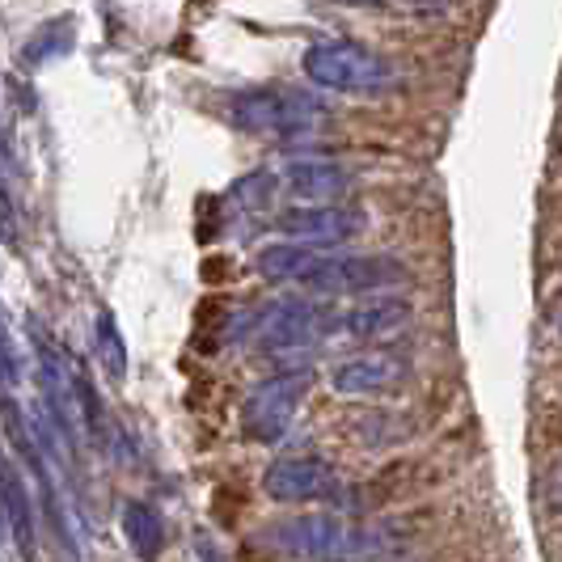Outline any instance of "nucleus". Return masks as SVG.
<instances>
[{"mask_svg":"<svg viewBox=\"0 0 562 562\" xmlns=\"http://www.w3.org/2000/svg\"><path fill=\"white\" fill-rule=\"evenodd\" d=\"M326 106L292 85H258V89H241L228 102V119L233 127L250 132V136H301L322 123Z\"/></svg>","mask_w":562,"mask_h":562,"instance_id":"f257e3e1","label":"nucleus"},{"mask_svg":"<svg viewBox=\"0 0 562 562\" xmlns=\"http://www.w3.org/2000/svg\"><path fill=\"white\" fill-rule=\"evenodd\" d=\"M305 77L335 93H385L394 85V64L351 38H326L305 52Z\"/></svg>","mask_w":562,"mask_h":562,"instance_id":"f03ea898","label":"nucleus"},{"mask_svg":"<svg viewBox=\"0 0 562 562\" xmlns=\"http://www.w3.org/2000/svg\"><path fill=\"white\" fill-rule=\"evenodd\" d=\"M313 390L310 368H283L271 372L267 381H258L246 402H241V431L250 436L254 445H280L283 436L292 431L296 411L305 406V397Z\"/></svg>","mask_w":562,"mask_h":562,"instance_id":"7ed1b4c3","label":"nucleus"},{"mask_svg":"<svg viewBox=\"0 0 562 562\" xmlns=\"http://www.w3.org/2000/svg\"><path fill=\"white\" fill-rule=\"evenodd\" d=\"M406 280L411 271L390 254H322L301 288L317 296H376Z\"/></svg>","mask_w":562,"mask_h":562,"instance_id":"20e7f679","label":"nucleus"},{"mask_svg":"<svg viewBox=\"0 0 562 562\" xmlns=\"http://www.w3.org/2000/svg\"><path fill=\"white\" fill-rule=\"evenodd\" d=\"M262 495L276 504H342L347 499V482L330 461L322 457H280L267 465L262 474Z\"/></svg>","mask_w":562,"mask_h":562,"instance_id":"39448f33","label":"nucleus"},{"mask_svg":"<svg viewBox=\"0 0 562 562\" xmlns=\"http://www.w3.org/2000/svg\"><path fill=\"white\" fill-rule=\"evenodd\" d=\"M267 546L288 562H338L351 550V529L330 512H301L271 525Z\"/></svg>","mask_w":562,"mask_h":562,"instance_id":"423d86ee","label":"nucleus"},{"mask_svg":"<svg viewBox=\"0 0 562 562\" xmlns=\"http://www.w3.org/2000/svg\"><path fill=\"white\" fill-rule=\"evenodd\" d=\"M4 427H9V440L18 445V452L26 457L30 465V479H34V499H38V507H43V516H47V529L56 533V541L64 546V554H68V562L81 559V550H77V537H72V525H68V512H64V499H59V486L56 479H52V470H47V449H43V440L34 436L26 427V415L4 397Z\"/></svg>","mask_w":562,"mask_h":562,"instance_id":"0eeeda50","label":"nucleus"},{"mask_svg":"<svg viewBox=\"0 0 562 562\" xmlns=\"http://www.w3.org/2000/svg\"><path fill=\"white\" fill-rule=\"evenodd\" d=\"M338 317L326 305H313V301H276L271 310L258 317L254 326V342L262 351H310L313 342L335 330Z\"/></svg>","mask_w":562,"mask_h":562,"instance_id":"6e6552de","label":"nucleus"},{"mask_svg":"<svg viewBox=\"0 0 562 562\" xmlns=\"http://www.w3.org/2000/svg\"><path fill=\"white\" fill-rule=\"evenodd\" d=\"M288 241H305V246H347L351 237H360L368 228L364 207H351V203H301V207H288L276 216Z\"/></svg>","mask_w":562,"mask_h":562,"instance_id":"1a4fd4ad","label":"nucleus"},{"mask_svg":"<svg viewBox=\"0 0 562 562\" xmlns=\"http://www.w3.org/2000/svg\"><path fill=\"white\" fill-rule=\"evenodd\" d=\"M406 356L397 351H364V356H347L342 364L330 368V390L347 397H376L390 394L406 381Z\"/></svg>","mask_w":562,"mask_h":562,"instance_id":"9d476101","label":"nucleus"},{"mask_svg":"<svg viewBox=\"0 0 562 562\" xmlns=\"http://www.w3.org/2000/svg\"><path fill=\"white\" fill-rule=\"evenodd\" d=\"M0 512H4V529L13 537L22 562H38V516H34V495L26 479L13 470L9 457H0Z\"/></svg>","mask_w":562,"mask_h":562,"instance_id":"9b49d317","label":"nucleus"},{"mask_svg":"<svg viewBox=\"0 0 562 562\" xmlns=\"http://www.w3.org/2000/svg\"><path fill=\"white\" fill-rule=\"evenodd\" d=\"M280 187L305 203H335L342 191H351V169L330 157H296L280 169Z\"/></svg>","mask_w":562,"mask_h":562,"instance_id":"f8f14e48","label":"nucleus"},{"mask_svg":"<svg viewBox=\"0 0 562 562\" xmlns=\"http://www.w3.org/2000/svg\"><path fill=\"white\" fill-rule=\"evenodd\" d=\"M411 301L406 296H364L360 305H351V310L342 313V330L351 338H360V342H385V338H397L406 326H411Z\"/></svg>","mask_w":562,"mask_h":562,"instance_id":"ddd939ff","label":"nucleus"},{"mask_svg":"<svg viewBox=\"0 0 562 562\" xmlns=\"http://www.w3.org/2000/svg\"><path fill=\"white\" fill-rule=\"evenodd\" d=\"M119 529H123L132 554L140 562L161 559V550H166V520H161V512L148 499H127L123 512H119Z\"/></svg>","mask_w":562,"mask_h":562,"instance_id":"4468645a","label":"nucleus"},{"mask_svg":"<svg viewBox=\"0 0 562 562\" xmlns=\"http://www.w3.org/2000/svg\"><path fill=\"white\" fill-rule=\"evenodd\" d=\"M322 262V250L317 246H305V241H276V246H267V250H258L254 258V267H258V276L271 283H301L310 280V271Z\"/></svg>","mask_w":562,"mask_h":562,"instance_id":"2eb2a0df","label":"nucleus"},{"mask_svg":"<svg viewBox=\"0 0 562 562\" xmlns=\"http://www.w3.org/2000/svg\"><path fill=\"white\" fill-rule=\"evenodd\" d=\"M72 43H77L72 18H52V22H43V26L22 43V64H30V68L52 64V59H59L64 52H72Z\"/></svg>","mask_w":562,"mask_h":562,"instance_id":"dca6fc26","label":"nucleus"},{"mask_svg":"<svg viewBox=\"0 0 562 562\" xmlns=\"http://www.w3.org/2000/svg\"><path fill=\"white\" fill-rule=\"evenodd\" d=\"M93 356H98V368L111 381L127 376V342H123V335H119V326H114V317L106 310L93 317Z\"/></svg>","mask_w":562,"mask_h":562,"instance_id":"f3484780","label":"nucleus"},{"mask_svg":"<svg viewBox=\"0 0 562 562\" xmlns=\"http://www.w3.org/2000/svg\"><path fill=\"white\" fill-rule=\"evenodd\" d=\"M276 191H280V173H271V169H254V173L237 178V182L228 187V199H233L237 207H246V212H262V207H271Z\"/></svg>","mask_w":562,"mask_h":562,"instance_id":"a211bd4d","label":"nucleus"},{"mask_svg":"<svg viewBox=\"0 0 562 562\" xmlns=\"http://www.w3.org/2000/svg\"><path fill=\"white\" fill-rule=\"evenodd\" d=\"M13 385H18V356H13L9 335H4V326H0V397H9Z\"/></svg>","mask_w":562,"mask_h":562,"instance_id":"6ab92c4d","label":"nucleus"},{"mask_svg":"<svg viewBox=\"0 0 562 562\" xmlns=\"http://www.w3.org/2000/svg\"><path fill=\"white\" fill-rule=\"evenodd\" d=\"M0 237L9 246H18V207H13V199L4 191V182H0Z\"/></svg>","mask_w":562,"mask_h":562,"instance_id":"aec40b11","label":"nucleus"},{"mask_svg":"<svg viewBox=\"0 0 562 562\" xmlns=\"http://www.w3.org/2000/svg\"><path fill=\"white\" fill-rule=\"evenodd\" d=\"M338 4H356V9H376V4H385V0H338Z\"/></svg>","mask_w":562,"mask_h":562,"instance_id":"412c9836","label":"nucleus"},{"mask_svg":"<svg viewBox=\"0 0 562 562\" xmlns=\"http://www.w3.org/2000/svg\"><path fill=\"white\" fill-rule=\"evenodd\" d=\"M554 495H559V507H562V470H559V482H554Z\"/></svg>","mask_w":562,"mask_h":562,"instance_id":"4be33fe9","label":"nucleus"}]
</instances>
